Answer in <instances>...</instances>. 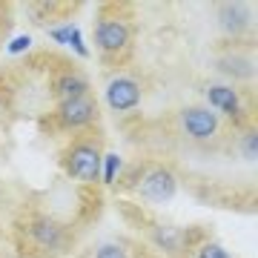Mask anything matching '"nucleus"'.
Returning <instances> with one entry per match:
<instances>
[{"label": "nucleus", "mask_w": 258, "mask_h": 258, "mask_svg": "<svg viewBox=\"0 0 258 258\" xmlns=\"http://www.w3.org/2000/svg\"><path fill=\"white\" fill-rule=\"evenodd\" d=\"M66 166H69V172H72L78 181H95V178H101V155H98V149L95 144H78L72 147L69 158H66Z\"/></svg>", "instance_id": "nucleus-1"}, {"label": "nucleus", "mask_w": 258, "mask_h": 258, "mask_svg": "<svg viewBox=\"0 0 258 258\" xmlns=\"http://www.w3.org/2000/svg\"><path fill=\"white\" fill-rule=\"evenodd\" d=\"M181 126H184L186 135L204 141V138H212L218 132V118L207 106H189V109L181 112Z\"/></svg>", "instance_id": "nucleus-2"}, {"label": "nucleus", "mask_w": 258, "mask_h": 258, "mask_svg": "<svg viewBox=\"0 0 258 258\" xmlns=\"http://www.w3.org/2000/svg\"><path fill=\"white\" fill-rule=\"evenodd\" d=\"M141 195L149 198V201H169L172 195H175V178L169 169L164 166H155V169H149L144 181H141Z\"/></svg>", "instance_id": "nucleus-3"}, {"label": "nucleus", "mask_w": 258, "mask_h": 258, "mask_svg": "<svg viewBox=\"0 0 258 258\" xmlns=\"http://www.w3.org/2000/svg\"><path fill=\"white\" fill-rule=\"evenodd\" d=\"M106 101H109L112 109H118V112L138 106V101H141L138 83L132 81V78H115V81L106 86Z\"/></svg>", "instance_id": "nucleus-4"}, {"label": "nucleus", "mask_w": 258, "mask_h": 258, "mask_svg": "<svg viewBox=\"0 0 258 258\" xmlns=\"http://www.w3.org/2000/svg\"><path fill=\"white\" fill-rule=\"evenodd\" d=\"M95 40L103 52H118V49L126 46L129 40V29L120 23V20H112V18H103L95 29Z\"/></svg>", "instance_id": "nucleus-5"}, {"label": "nucleus", "mask_w": 258, "mask_h": 258, "mask_svg": "<svg viewBox=\"0 0 258 258\" xmlns=\"http://www.w3.org/2000/svg\"><path fill=\"white\" fill-rule=\"evenodd\" d=\"M60 118L66 126H86L95 118V103L89 95L75 98V101H63L60 103Z\"/></svg>", "instance_id": "nucleus-6"}, {"label": "nucleus", "mask_w": 258, "mask_h": 258, "mask_svg": "<svg viewBox=\"0 0 258 258\" xmlns=\"http://www.w3.org/2000/svg\"><path fill=\"white\" fill-rule=\"evenodd\" d=\"M207 98H210V103L215 106V109H221L224 115H238L241 112V101H238V95H235L232 86H224V83L210 86Z\"/></svg>", "instance_id": "nucleus-7"}, {"label": "nucleus", "mask_w": 258, "mask_h": 258, "mask_svg": "<svg viewBox=\"0 0 258 258\" xmlns=\"http://www.w3.org/2000/svg\"><path fill=\"white\" fill-rule=\"evenodd\" d=\"M57 95H60V101L83 98V95H89V81L81 78V75H63V78L57 81Z\"/></svg>", "instance_id": "nucleus-8"}, {"label": "nucleus", "mask_w": 258, "mask_h": 258, "mask_svg": "<svg viewBox=\"0 0 258 258\" xmlns=\"http://www.w3.org/2000/svg\"><path fill=\"white\" fill-rule=\"evenodd\" d=\"M118 169H120V158L115 155V152H109V155L101 161V181L103 184H115V181H118Z\"/></svg>", "instance_id": "nucleus-9"}, {"label": "nucleus", "mask_w": 258, "mask_h": 258, "mask_svg": "<svg viewBox=\"0 0 258 258\" xmlns=\"http://www.w3.org/2000/svg\"><path fill=\"white\" fill-rule=\"evenodd\" d=\"M155 241L166 249H178L184 241H181V232L178 230H155Z\"/></svg>", "instance_id": "nucleus-10"}, {"label": "nucleus", "mask_w": 258, "mask_h": 258, "mask_svg": "<svg viewBox=\"0 0 258 258\" xmlns=\"http://www.w3.org/2000/svg\"><path fill=\"white\" fill-rule=\"evenodd\" d=\"M78 32H81L78 26H57V29H52L49 35H52V40H57V43L69 46V43H72V37L78 35Z\"/></svg>", "instance_id": "nucleus-11"}, {"label": "nucleus", "mask_w": 258, "mask_h": 258, "mask_svg": "<svg viewBox=\"0 0 258 258\" xmlns=\"http://www.w3.org/2000/svg\"><path fill=\"white\" fill-rule=\"evenodd\" d=\"M198 258H232V255L224 247H218V244H204L201 252H198Z\"/></svg>", "instance_id": "nucleus-12"}, {"label": "nucleus", "mask_w": 258, "mask_h": 258, "mask_svg": "<svg viewBox=\"0 0 258 258\" xmlns=\"http://www.w3.org/2000/svg\"><path fill=\"white\" fill-rule=\"evenodd\" d=\"M95 258H126V252H123L118 244H103V247L95 252Z\"/></svg>", "instance_id": "nucleus-13"}, {"label": "nucleus", "mask_w": 258, "mask_h": 258, "mask_svg": "<svg viewBox=\"0 0 258 258\" xmlns=\"http://www.w3.org/2000/svg\"><path fill=\"white\" fill-rule=\"evenodd\" d=\"M35 232H37V238H46V244H52V241L60 238V232H57L55 224H40V227H37Z\"/></svg>", "instance_id": "nucleus-14"}, {"label": "nucleus", "mask_w": 258, "mask_h": 258, "mask_svg": "<svg viewBox=\"0 0 258 258\" xmlns=\"http://www.w3.org/2000/svg\"><path fill=\"white\" fill-rule=\"evenodd\" d=\"M29 46H32V37H29V35H20V37H15V40L9 43V52H12V55H18V52H26Z\"/></svg>", "instance_id": "nucleus-15"}, {"label": "nucleus", "mask_w": 258, "mask_h": 258, "mask_svg": "<svg viewBox=\"0 0 258 258\" xmlns=\"http://www.w3.org/2000/svg\"><path fill=\"white\" fill-rule=\"evenodd\" d=\"M244 155H247V158H255V132H249V138L244 141Z\"/></svg>", "instance_id": "nucleus-16"}]
</instances>
